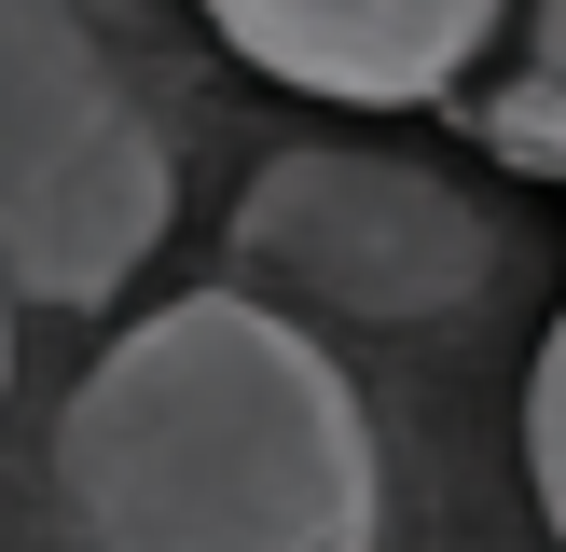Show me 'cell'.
Segmentation results:
<instances>
[{
  "label": "cell",
  "mask_w": 566,
  "mask_h": 552,
  "mask_svg": "<svg viewBox=\"0 0 566 552\" xmlns=\"http://www.w3.org/2000/svg\"><path fill=\"white\" fill-rule=\"evenodd\" d=\"M70 552H374L387 456L346 359L263 290H180L55 414Z\"/></svg>",
  "instance_id": "cell-1"
},
{
  "label": "cell",
  "mask_w": 566,
  "mask_h": 552,
  "mask_svg": "<svg viewBox=\"0 0 566 552\" xmlns=\"http://www.w3.org/2000/svg\"><path fill=\"white\" fill-rule=\"evenodd\" d=\"M180 166L70 0H0V290L111 304L166 248Z\"/></svg>",
  "instance_id": "cell-2"
},
{
  "label": "cell",
  "mask_w": 566,
  "mask_h": 552,
  "mask_svg": "<svg viewBox=\"0 0 566 552\" xmlns=\"http://www.w3.org/2000/svg\"><path fill=\"white\" fill-rule=\"evenodd\" d=\"M235 263L276 276V290L332 304V318H387V331H429L484 290L497 235L470 193H442L429 166H387V152H276L263 180L235 193Z\"/></svg>",
  "instance_id": "cell-3"
},
{
  "label": "cell",
  "mask_w": 566,
  "mask_h": 552,
  "mask_svg": "<svg viewBox=\"0 0 566 552\" xmlns=\"http://www.w3.org/2000/svg\"><path fill=\"white\" fill-rule=\"evenodd\" d=\"M193 14L318 110H442L512 42V0H193Z\"/></svg>",
  "instance_id": "cell-4"
},
{
  "label": "cell",
  "mask_w": 566,
  "mask_h": 552,
  "mask_svg": "<svg viewBox=\"0 0 566 552\" xmlns=\"http://www.w3.org/2000/svg\"><path fill=\"white\" fill-rule=\"evenodd\" d=\"M442 110H457L497 166L566 180V0H512V55H497V70H470Z\"/></svg>",
  "instance_id": "cell-5"
},
{
  "label": "cell",
  "mask_w": 566,
  "mask_h": 552,
  "mask_svg": "<svg viewBox=\"0 0 566 552\" xmlns=\"http://www.w3.org/2000/svg\"><path fill=\"white\" fill-rule=\"evenodd\" d=\"M525 484H539V524L566 552V304L539 331V373H525Z\"/></svg>",
  "instance_id": "cell-6"
}]
</instances>
